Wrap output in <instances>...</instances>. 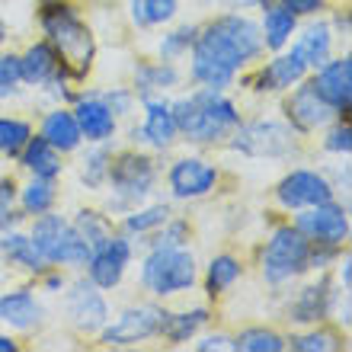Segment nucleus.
Returning <instances> with one entry per match:
<instances>
[{
  "label": "nucleus",
  "mask_w": 352,
  "mask_h": 352,
  "mask_svg": "<svg viewBox=\"0 0 352 352\" xmlns=\"http://www.w3.org/2000/svg\"><path fill=\"white\" fill-rule=\"evenodd\" d=\"M263 52L260 26L247 16H221L212 26L202 29V36L192 42V77L208 90L231 87L243 65Z\"/></svg>",
  "instance_id": "nucleus-1"
},
{
  "label": "nucleus",
  "mask_w": 352,
  "mask_h": 352,
  "mask_svg": "<svg viewBox=\"0 0 352 352\" xmlns=\"http://www.w3.org/2000/svg\"><path fill=\"white\" fill-rule=\"evenodd\" d=\"M170 109H173L176 131H183L195 144H214L231 129L241 125L237 106L228 96H221V90H208V87L192 93V96L176 100Z\"/></svg>",
  "instance_id": "nucleus-2"
},
{
  "label": "nucleus",
  "mask_w": 352,
  "mask_h": 352,
  "mask_svg": "<svg viewBox=\"0 0 352 352\" xmlns=\"http://www.w3.org/2000/svg\"><path fill=\"white\" fill-rule=\"evenodd\" d=\"M42 29L61 52L67 65H74L77 74H84L93 61V36L67 3H52L42 10Z\"/></svg>",
  "instance_id": "nucleus-3"
},
{
  "label": "nucleus",
  "mask_w": 352,
  "mask_h": 352,
  "mask_svg": "<svg viewBox=\"0 0 352 352\" xmlns=\"http://www.w3.org/2000/svg\"><path fill=\"white\" fill-rule=\"evenodd\" d=\"M32 247L38 250V256L45 263H65V266H84L90 260V247L87 241L77 234V228L71 221H65L61 214H42L36 224H32V234H29Z\"/></svg>",
  "instance_id": "nucleus-4"
},
{
  "label": "nucleus",
  "mask_w": 352,
  "mask_h": 352,
  "mask_svg": "<svg viewBox=\"0 0 352 352\" xmlns=\"http://www.w3.org/2000/svg\"><path fill=\"white\" fill-rule=\"evenodd\" d=\"M141 282L151 295H179L195 285V260L183 247H154L144 266H141Z\"/></svg>",
  "instance_id": "nucleus-5"
},
{
  "label": "nucleus",
  "mask_w": 352,
  "mask_h": 352,
  "mask_svg": "<svg viewBox=\"0 0 352 352\" xmlns=\"http://www.w3.org/2000/svg\"><path fill=\"white\" fill-rule=\"evenodd\" d=\"M307 256H311V241L305 234L298 228H278L263 250V278L272 285H282V282L305 272Z\"/></svg>",
  "instance_id": "nucleus-6"
},
{
  "label": "nucleus",
  "mask_w": 352,
  "mask_h": 352,
  "mask_svg": "<svg viewBox=\"0 0 352 352\" xmlns=\"http://www.w3.org/2000/svg\"><path fill=\"white\" fill-rule=\"evenodd\" d=\"M234 151H241L247 157H285L288 151L295 148V138H292V129L282 125V122H250V125H241V131L234 135Z\"/></svg>",
  "instance_id": "nucleus-7"
},
{
  "label": "nucleus",
  "mask_w": 352,
  "mask_h": 352,
  "mask_svg": "<svg viewBox=\"0 0 352 352\" xmlns=\"http://www.w3.org/2000/svg\"><path fill=\"white\" fill-rule=\"evenodd\" d=\"M167 311H160L154 305H141V307H129L116 317V324L102 327V343L106 346H135L144 343L151 336L160 333Z\"/></svg>",
  "instance_id": "nucleus-8"
},
{
  "label": "nucleus",
  "mask_w": 352,
  "mask_h": 352,
  "mask_svg": "<svg viewBox=\"0 0 352 352\" xmlns=\"http://www.w3.org/2000/svg\"><path fill=\"white\" fill-rule=\"evenodd\" d=\"M112 192H116V205H131L144 199L154 186V164L141 154H122L116 164H109Z\"/></svg>",
  "instance_id": "nucleus-9"
},
{
  "label": "nucleus",
  "mask_w": 352,
  "mask_h": 352,
  "mask_svg": "<svg viewBox=\"0 0 352 352\" xmlns=\"http://www.w3.org/2000/svg\"><path fill=\"white\" fill-rule=\"evenodd\" d=\"M295 228L305 234L311 243H327V247H340L349 237V218L346 208L336 205L333 199L324 205H311L305 214H298Z\"/></svg>",
  "instance_id": "nucleus-10"
},
{
  "label": "nucleus",
  "mask_w": 352,
  "mask_h": 352,
  "mask_svg": "<svg viewBox=\"0 0 352 352\" xmlns=\"http://www.w3.org/2000/svg\"><path fill=\"white\" fill-rule=\"evenodd\" d=\"M276 195L285 208H311V205L330 202L333 186L327 183V176H320L317 170H295L278 183Z\"/></svg>",
  "instance_id": "nucleus-11"
},
{
  "label": "nucleus",
  "mask_w": 352,
  "mask_h": 352,
  "mask_svg": "<svg viewBox=\"0 0 352 352\" xmlns=\"http://www.w3.org/2000/svg\"><path fill=\"white\" fill-rule=\"evenodd\" d=\"M129 260H131V243L125 241V237H109V241L102 243V247H96V250L90 253V260H87V266H90V282L96 288H116L122 282V276H125Z\"/></svg>",
  "instance_id": "nucleus-12"
},
{
  "label": "nucleus",
  "mask_w": 352,
  "mask_h": 352,
  "mask_svg": "<svg viewBox=\"0 0 352 352\" xmlns=\"http://www.w3.org/2000/svg\"><path fill=\"white\" fill-rule=\"evenodd\" d=\"M314 87H317V93L327 100L330 109L346 112L349 109V100H352V58L346 55V58H336V61L327 58L324 65L317 67Z\"/></svg>",
  "instance_id": "nucleus-13"
},
{
  "label": "nucleus",
  "mask_w": 352,
  "mask_h": 352,
  "mask_svg": "<svg viewBox=\"0 0 352 352\" xmlns=\"http://www.w3.org/2000/svg\"><path fill=\"white\" fill-rule=\"evenodd\" d=\"M167 179H170V189H173L176 199H199V195H208L214 189L218 170L199 157H183L170 167Z\"/></svg>",
  "instance_id": "nucleus-14"
},
{
  "label": "nucleus",
  "mask_w": 352,
  "mask_h": 352,
  "mask_svg": "<svg viewBox=\"0 0 352 352\" xmlns=\"http://www.w3.org/2000/svg\"><path fill=\"white\" fill-rule=\"evenodd\" d=\"M67 317L74 320L80 330H102L109 324V307L102 301V295L96 292L93 282H77L71 292H67Z\"/></svg>",
  "instance_id": "nucleus-15"
},
{
  "label": "nucleus",
  "mask_w": 352,
  "mask_h": 352,
  "mask_svg": "<svg viewBox=\"0 0 352 352\" xmlns=\"http://www.w3.org/2000/svg\"><path fill=\"white\" fill-rule=\"evenodd\" d=\"M288 119H292V125L298 131H314L333 119V109L317 93L314 80H307V84H301L292 93V100H288Z\"/></svg>",
  "instance_id": "nucleus-16"
},
{
  "label": "nucleus",
  "mask_w": 352,
  "mask_h": 352,
  "mask_svg": "<svg viewBox=\"0 0 352 352\" xmlns=\"http://www.w3.org/2000/svg\"><path fill=\"white\" fill-rule=\"evenodd\" d=\"M144 109H148V119L141 129L131 131V138L135 141H148L154 148H170L173 138L179 135L176 131V122H173V109H170L167 100H154V96H144Z\"/></svg>",
  "instance_id": "nucleus-17"
},
{
  "label": "nucleus",
  "mask_w": 352,
  "mask_h": 352,
  "mask_svg": "<svg viewBox=\"0 0 352 352\" xmlns=\"http://www.w3.org/2000/svg\"><path fill=\"white\" fill-rule=\"evenodd\" d=\"M74 119L80 125V135L93 144H102V141H109L116 135V116L112 109L102 102V96H84V100H77L74 106Z\"/></svg>",
  "instance_id": "nucleus-18"
},
{
  "label": "nucleus",
  "mask_w": 352,
  "mask_h": 352,
  "mask_svg": "<svg viewBox=\"0 0 352 352\" xmlns=\"http://www.w3.org/2000/svg\"><path fill=\"white\" fill-rule=\"evenodd\" d=\"M19 71H23V80H29V84H55L61 77L58 52L48 42H38L26 52V58H19Z\"/></svg>",
  "instance_id": "nucleus-19"
},
{
  "label": "nucleus",
  "mask_w": 352,
  "mask_h": 352,
  "mask_svg": "<svg viewBox=\"0 0 352 352\" xmlns=\"http://www.w3.org/2000/svg\"><path fill=\"white\" fill-rule=\"evenodd\" d=\"M307 74V65L298 58V52H292V55H278L276 61H269L266 67H263L260 80H256V90H288V87L301 84Z\"/></svg>",
  "instance_id": "nucleus-20"
},
{
  "label": "nucleus",
  "mask_w": 352,
  "mask_h": 352,
  "mask_svg": "<svg viewBox=\"0 0 352 352\" xmlns=\"http://www.w3.org/2000/svg\"><path fill=\"white\" fill-rule=\"evenodd\" d=\"M330 307H333V292H330V282H317V285H307L301 288V295L298 301L292 305V320L298 324H317V320H324L330 314Z\"/></svg>",
  "instance_id": "nucleus-21"
},
{
  "label": "nucleus",
  "mask_w": 352,
  "mask_h": 352,
  "mask_svg": "<svg viewBox=\"0 0 352 352\" xmlns=\"http://www.w3.org/2000/svg\"><path fill=\"white\" fill-rule=\"evenodd\" d=\"M42 305L29 295L26 288L23 292H10V295H0V320L10 327H19V330H29V327L42 324Z\"/></svg>",
  "instance_id": "nucleus-22"
},
{
  "label": "nucleus",
  "mask_w": 352,
  "mask_h": 352,
  "mask_svg": "<svg viewBox=\"0 0 352 352\" xmlns=\"http://www.w3.org/2000/svg\"><path fill=\"white\" fill-rule=\"evenodd\" d=\"M42 138H45L55 151L67 154V151H74L77 144L84 141V135H80V125H77L74 112L55 109V112H48L45 122H42Z\"/></svg>",
  "instance_id": "nucleus-23"
},
{
  "label": "nucleus",
  "mask_w": 352,
  "mask_h": 352,
  "mask_svg": "<svg viewBox=\"0 0 352 352\" xmlns=\"http://www.w3.org/2000/svg\"><path fill=\"white\" fill-rule=\"evenodd\" d=\"M19 154H23V167L32 170L36 176L55 179L61 173V151H55L45 138H29L26 148L19 151Z\"/></svg>",
  "instance_id": "nucleus-24"
},
{
  "label": "nucleus",
  "mask_w": 352,
  "mask_h": 352,
  "mask_svg": "<svg viewBox=\"0 0 352 352\" xmlns=\"http://www.w3.org/2000/svg\"><path fill=\"white\" fill-rule=\"evenodd\" d=\"M295 26H298V16L288 7H282V3L266 7V13H263V29H260L263 45L266 48H282L288 38H292Z\"/></svg>",
  "instance_id": "nucleus-25"
},
{
  "label": "nucleus",
  "mask_w": 352,
  "mask_h": 352,
  "mask_svg": "<svg viewBox=\"0 0 352 352\" xmlns=\"http://www.w3.org/2000/svg\"><path fill=\"white\" fill-rule=\"evenodd\" d=\"M330 45H333L330 26H327V23H314V26L305 29V36L298 38L295 52L307 67H320L327 58H330Z\"/></svg>",
  "instance_id": "nucleus-26"
},
{
  "label": "nucleus",
  "mask_w": 352,
  "mask_h": 352,
  "mask_svg": "<svg viewBox=\"0 0 352 352\" xmlns=\"http://www.w3.org/2000/svg\"><path fill=\"white\" fill-rule=\"evenodd\" d=\"M0 250L10 256V263H16V266L29 269V272H42L45 269V260L38 256V250L32 247L26 234H3L0 237Z\"/></svg>",
  "instance_id": "nucleus-27"
},
{
  "label": "nucleus",
  "mask_w": 352,
  "mask_h": 352,
  "mask_svg": "<svg viewBox=\"0 0 352 352\" xmlns=\"http://www.w3.org/2000/svg\"><path fill=\"white\" fill-rule=\"evenodd\" d=\"M205 324H208V311H205V307H195L189 314H167L160 333L167 336L170 343H186V340H192L195 330Z\"/></svg>",
  "instance_id": "nucleus-28"
},
{
  "label": "nucleus",
  "mask_w": 352,
  "mask_h": 352,
  "mask_svg": "<svg viewBox=\"0 0 352 352\" xmlns=\"http://www.w3.org/2000/svg\"><path fill=\"white\" fill-rule=\"evenodd\" d=\"M176 80H179V74H176V67L170 65V61L141 65L138 71H135V84H138V90L144 93V96L154 90H170V87H176Z\"/></svg>",
  "instance_id": "nucleus-29"
},
{
  "label": "nucleus",
  "mask_w": 352,
  "mask_h": 352,
  "mask_svg": "<svg viewBox=\"0 0 352 352\" xmlns=\"http://www.w3.org/2000/svg\"><path fill=\"white\" fill-rule=\"evenodd\" d=\"M58 192H55V183L45 179V176H36L32 183L23 189V212L26 214H45L52 205H55Z\"/></svg>",
  "instance_id": "nucleus-30"
},
{
  "label": "nucleus",
  "mask_w": 352,
  "mask_h": 352,
  "mask_svg": "<svg viewBox=\"0 0 352 352\" xmlns=\"http://www.w3.org/2000/svg\"><path fill=\"white\" fill-rule=\"evenodd\" d=\"M241 278V263L234 260V256H214L212 263H208V295H221V292H228V288L234 285Z\"/></svg>",
  "instance_id": "nucleus-31"
},
{
  "label": "nucleus",
  "mask_w": 352,
  "mask_h": 352,
  "mask_svg": "<svg viewBox=\"0 0 352 352\" xmlns=\"http://www.w3.org/2000/svg\"><path fill=\"white\" fill-rule=\"evenodd\" d=\"M176 13V0H131V16L138 26H157Z\"/></svg>",
  "instance_id": "nucleus-32"
},
{
  "label": "nucleus",
  "mask_w": 352,
  "mask_h": 352,
  "mask_svg": "<svg viewBox=\"0 0 352 352\" xmlns=\"http://www.w3.org/2000/svg\"><path fill=\"white\" fill-rule=\"evenodd\" d=\"M231 349L241 352H282L285 349V340L272 330H243L237 340L231 343Z\"/></svg>",
  "instance_id": "nucleus-33"
},
{
  "label": "nucleus",
  "mask_w": 352,
  "mask_h": 352,
  "mask_svg": "<svg viewBox=\"0 0 352 352\" xmlns=\"http://www.w3.org/2000/svg\"><path fill=\"white\" fill-rule=\"evenodd\" d=\"M29 138H32V129L23 119H0V154L13 157L26 148Z\"/></svg>",
  "instance_id": "nucleus-34"
},
{
  "label": "nucleus",
  "mask_w": 352,
  "mask_h": 352,
  "mask_svg": "<svg viewBox=\"0 0 352 352\" xmlns=\"http://www.w3.org/2000/svg\"><path fill=\"white\" fill-rule=\"evenodd\" d=\"M74 228H77V234L87 241L90 253L96 250V247H102V243L112 237L109 228H106V221H102L96 212H80V214H77V221H74Z\"/></svg>",
  "instance_id": "nucleus-35"
},
{
  "label": "nucleus",
  "mask_w": 352,
  "mask_h": 352,
  "mask_svg": "<svg viewBox=\"0 0 352 352\" xmlns=\"http://www.w3.org/2000/svg\"><path fill=\"white\" fill-rule=\"evenodd\" d=\"M87 186H102L106 183V176H109V151L106 148H93L90 154L84 157V170H80Z\"/></svg>",
  "instance_id": "nucleus-36"
},
{
  "label": "nucleus",
  "mask_w": 352,
  "mask_h": 352,
  "mask_svg": "<svg viewBox=\"0 0 352 352\" xmlns=\"http://www.w3.org/2000/svg\"><path fill=\"white\" fill-rule=\"evenodd\" d=\"M167 218H170L167 205H151V208H144V212L129 214V218H125V228H129V231L144 234V231H151V228H160Z\"/></svg>",
  "instance_id": "nucleus-37"
},
{
  "label": "nucleus",
  "mask_w": 352,
  "mask_h": 352,
  "mask_svg": "<svg viewBox=\"0 0 352 352\" xmlns=\"http://www.w3.org/2000/svg\"><path fill=\"white\" fill-rule=\"evenodd\" d=\"M195 32L192 26H183V29H176V32H170V36H164V42H160V55L167 58H179V55H186L189 48H192V42H195Z\"/></svg>",
  "instance_id": "nucleus-38"
},
{
  "label": "nucleus",
  "mask_w": 352,
  "mask_h": 352,
  "mask_svg": "<svg viewBox=\"0 0 352 352\" xmlns=\"http://www.w3.org/2000/svg\"><path fill=\"white\" fill-rule=\"evenodd\" d=\"M292 349H298V352H330V349H336V336H330V333L295 336V340H292Z\"/></svg>",
  "instance_id": "nucleus-39"
},
{
  "label": "nucleus",
  "mask_w": 352,
  "mask_h": 352,
  "mask_svg": "<svg viewBox=\"0 0 352 352\" xmlns=\"http://www.w3.org/2000/svg\"><path fill=\"white\" fill-rule=\"evenodd\" d=\"M160 228H164V231L157 234L154 247H183L186 231H189V228H186V221H170V218H167Z\"/></svg>",
  "instance_id": "nucleus-40"
},
{
  "label": "nucleus",
  "mask_w": 352,
  "mask_h": 352,
  "mask_svg": "<svg viewBox=\"0 0 352 352\" xmlns=\"http://www.w3.org/2000/svg\"><path fill=\"white\" fill-rule=\"evenodd\" d=\"M324 148L333 151V154H349V148H352V129H349V125H336V129L327 135Z\"/></svg>",
  "instance_id": "nucleus-41"
},
{
  "label": "nucleus",
  "mask_w": 352,
  "mask_h": 352,
  "mask_svg": "<svg viewBox=\"0 0 352 352\" xmlns=\"http://www.w3.org/2000/svg\"><path fill=\"white\" fill-rule=\"evenodd\" d=\"M16 80H23L19 58L16 55H3V58H0V87H13Z\"/></svg>",
  "instance_id": "nucleus-42"
},
{
  "label": "nucleus",
  "mask_w": 352,
  "mask_h": 352,
  "mask_svg": "<svg viewBox=\"0 0 352 352\" xmlns=\"http://www.w3.org/2000/svg\"><path fill=\"white\" fill-rule=\"evenodd\" d=\"M10 205H13V183H10V179H0V231L13 221Z\"/></svg>",
  "instance_id": "nucleus-43"
},
{
  "label": "nucleus",
  "mask_w": 352,
  "mask_h": 352,
  "mask_svg": "<svg viewBox=\"0 0 352 352\" xmlns=\"http://www.w3.org/2000/svg\"><path fill=\"white\" fill-rule=\"evenodd\" d=\"M282 7H288L295 16H311L317 10H324V0H278Z\"/></svg>",
  "instance_id": "nucleus-44"
},
{
  "label": "nucleus",
  "mask_w": 352,
  "mask_h": 352,
  "mask_svg": "<svg viewBox=\"0 0 352 352\" xmlns=\"http://www.w3.org/2000/svg\"><path fill=\"white\" fill-rule=\"evenodd\" d=\"M102 102L112 109V116H119V112H125L131 106V96L125 90H116V93H106V96H102Z\"/></svg>",
  "instance_id": "nucleus-45"
},
{
  "label": "nucleus",
  "mask_w": 352,
  "mask_h": 352,
  "mask_svg": "<svg viewBox=\"0 0 352 352\" xmlns=\"http://www.w3.org/2000/svg\"><path fill=\"white\" fill-rule=\"evenodd\" d=\"M195 349L199 352H208V349H231V340L221 333H214V336H205L202 343H195Z\"/></svg>",
  "instance_id": "nucleus-46"
},
{
  "label": "nucleus",
  "mask_w": 352,
  "mask_h": 352,
  "mask_svg": "<svg viewBox=\"0 0 352 352\" xmlns=\"http://www.w3.org/2000/svg\"><path fill=\"white\" fill-rule=\"evenodd\" d=\"M13 349H16V343L10 336H0V352H13Z\"/></svg>",
  "instance_id": "nucleus-47"
},
{
  "label": "nucleus",
  "mask_w": 352,
  "mask_h": 352,
  "mask_svg": "<svg viewBox=\"0 0 352 352\" xmlns=\"http://www.w3.org/2000/svg\"><path fill=\"white\" fill-rule=\"evenodd\" d=\"M61 285H65V282H61V278H58V276H52V278H48V288H61Z\"/></svg>",
  "instance_id": "nucleus-48"
},
{
  "label": "nucleus",
  "mask_w": 352,
  "mask_h": 352,
  "mask_svg": "<svg viewBox=\"0 0 352 352\" xmlns=\"http://www.w3.org/2000/svg\"><path fill=\"white\" fill-rule=\"evenodd\" d=\"M10 93H13V87H0V100H3V96H10Z\"/></svg>",
  "instance_id": "nucleus-49"
},
{
  "label": "nucleus",
  "mask_w": 352,
  "mask_h": 352,
  "mask_svg": "<svg viewBox=\"0 0 352 352\" xmlns=\"http://www.w3.org/2000/svg\"><path fill=\"white\" fill-rule=\"evenodd\" d=\"M241 7H250V3H260V0H237Z\"/></svg>",
  "instance_id": "nucleus-50"
},
{
  "label": "nucleus",
  "mask_w": 352,
  "mask_h": 352,
  "mask_svg": "<svg viewBox=\"0 0 352 352\" xmlns=\"http://www.w3.org/2000/svg\"><path fill=\"white\" fill-rule=\"evenodd\" d=\"M3 38H7V29H3V23H0V42H3Z\"/></svg>",
  "instance_id": "nucleus-51"
},
{
  "label": "nucleus",
  "mask_w": 352,
  "mask_h": 352,
  "mask_svg": "<svg viewBox=\"0 0 352 352\" xmlns=\"http://www.w3.org/2000/svg\"><path fill=\"white\" fill-rule=\"evenodd\" d=\"M0 272H3V260H0Z\"/></svg>",
  "instance_id": "nucleus-52"
}]
</instances>
